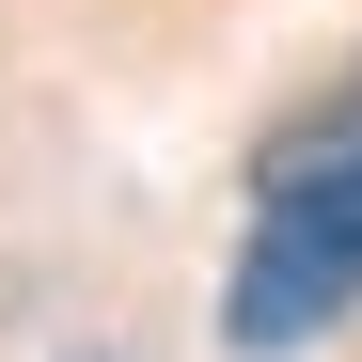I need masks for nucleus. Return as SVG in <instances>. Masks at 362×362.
<instances>
[{
    "mask_svg": "<svg viewBox=\"0 0 362 362\" xmlns=\"http://www.w3.org/2000/svg\"><path fill=\"white\" fill-rule=\"evenodd\" d=\"M346 315H362V95L268 158V205H252V236L221 268V346L236 362H299Z\"/></svg>",
    "mask_w": 362,
    "mask_h": 362,
    "instance_id": "nucleus-1",
    "label": "nucleus"
}]
</instances>
